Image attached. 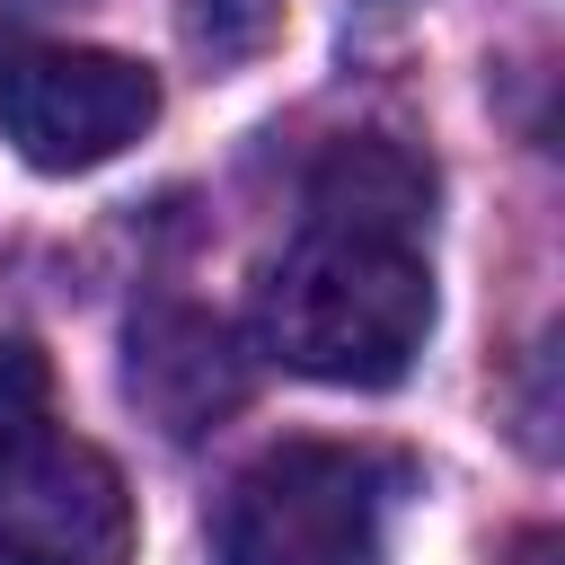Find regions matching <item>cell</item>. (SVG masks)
I'll return each mask as SVG.
<instances>
[{"mask_svg": "<svg viewBox=\"0 0 565 565\" xmlns=\"http://www.w3.org/2000/svg\"><path fill=\"white\" fill-rule=\"evenodd\" d=\"M150 124H159V79L124 53H97V44H18V53H0V141L44 177L106 168Z\"/></svg>", "mask_w": 565, "mask_h": 565, "instance_id": "cell-3", "label": "cell"}, {"mask_svg": "<svg viewBox=\"0 0 565 565\" xmlns=\"http://www.w3.org/2000/svg\"><path fill=\"white\" fill-rule=\"evenodd\" d=\"M44 397H53V362L26 335H0V450L44 433Z\"/></svg>", "mask_w": 565, "mask_h": 565, "instance_id": "cell-6", "label": "cell"}, {"mask_svg": "<svg viewBox=\"0 0 565 565\" xmlns=\"http://www.w3.org/2000/svg\"><path fill=\"white\" fill-rule=\"evenodd\" d=\"M185 35L212 53V62H238L274 35V0H194L185 9Z\"/></svg>", "mask_w": 565, "mask_h": 565, "instance_id": "cell-7", "label": "cell"}, {"mask_svg": "<svg viewBox=\"0 0 565 565\" xmlns=\"http://www.w3.org/2000/svg\"><path fill=\"white\" fill-rule=\"evenodd\" d=\"M397 468L362 441H274L212 521V565H380Z\"/></svg>", "mask_w": 565, "mask_h": 565, "instance_id": "cell-2", "label": "cell"}, {"mask_svg": "<svg viewBox=\"0 0 565 565\" xmlns=\"http://www.w3.org/2000/svg\"><path fill=\"white\" fill-rule=\"evenodd\" d=\"M124 388L168 441H194L247 397V353L221 318H203L185 300H159L124 335Z\"/></svg>", "mask_w": 565, "mask_h": 565, "instance_id": "cell-5", "label": "cell"}, {"mask_svg": "<svg viewBox=\"0 0 565 565\" xmlns=\"http://www.w3.org/2000/svg\"><path fill=\"white\" fill-rule=\"evenodd\" d=\"M0 565H132L124 468L71 433L0 450Z\"/></svg>", "mask_w": 565, "mask_h": 565, "instance_id": "cell-4", "label": "cell"}, {"mask_svg": "<svg viewBox=\"0 0 565 565\" xmlns=\"http://www.w3.org/2000/svg\"><path fill=\"white\" fill-rule=\"evenodd\" d=\"M433 168L388 141H335L309 168V212L265 274V353L327 388H388L433 335Z\"/></svg>", "mask_w": 565, "mask_h": 565, "instance_id": "cell-1", "label": "cell"}]
</instances>
